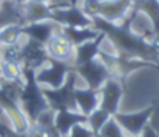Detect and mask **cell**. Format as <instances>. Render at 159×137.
<instances>
[{"mask_svg":"<svg viewBox=\"0 0 159 137\" xmlns=\"http://www.w3.org/2000/svg\"><path fill=\"white\" fill-rule=\"evenodd\" d=\"M133 15L134 9L131 8L128 15L119 23L108 22L101 17H93V28L105 36L116 54L128 59L145 60L159 66V36L148 40L134 33L131 29Z\"/></svg>","mask_w":159,"mask_h":137,"instance_id":"cell-1","label":"cell"},{"mask_svg":"<svg viewBox=\"0 0 159 137\" xmlns=\"http://www.w3.org/2000/svg\"><path fill=\"white\" fill-rule=\"evenodd\" d=\"M19 103L31 123L36 122L42 113L50 109L43 86L36 80V71L31 68L23 66V83L19 90Z\"/></svg>","mask_w":159,"mask_h":137,"instance_id":"cell-2","label":"cell"},{"mask_svg":"<svg viewBox=\"0 0 159 137\" xmlns=\"http://www.w3.org/2000/svg\"><path fill=\"white\" fill-rule=\"evenodd\" d=\"M79 6L88 17H101L108 22H122L133 8L131 0H80Z\"/></svg>","mask_w":159,"mask_h":137,"instance_id":"cell-3","label":"cell"},{"mask_svg":"<svg viewBox=\"0 0 159 137\" xmlns=\"http://www.w3.org/2000/svg\"><path fill=\"white\" fill-rule=\"evenodd\" d=\"M77 74L74 68L70 71L65 83L59 88H43V94L47 97V102L53 111L60 109H74L76 108V100H74V90L77 88Z\"/></svg>","mask_w":159,"mask_h":137,"instance_id":"cell-4","label":"cell"},{"mask_svg":"<svg viewBox=\"0 0 159 137\" xmlns=\"http://www.w3.org/2000/svg\"><path fill=\"white\" fill-rule=\"evenodd\" d=\"M71 69H73L71 63L50 59L45 66L36 71V80L39 82V85L45 88H59L65 83Z\"/></svg>","mask_w":159,"mask_h":137,"instance_id":"cell-5","label":"cell"},{"mask_svg":"<svg viewBox=\"0 0 159 137\" xmlns=\"http://www.w3.org/2000/svg\"><path fill=\"white\" fill-rule=\"evenodd\" d=\"M77 77H80L84 82H85V86L87 88H91V90H101V86L105 83L107 80L111 76L110 69L105 66V63L96 57L87 63H82V65H77V66H73Z\"/></svg>","mask_w":159,"mask_h":137,"instance_id":"cell-6","label":"cell"},{"mask_svg":"<svg viewBox=\"0 0 159 137\" xmlns=\"http://www.w3.org/2000/svg\"><path fill=\"white\" fill-rule=\"evenodd\" d=\"M51 20L56 22L59 26H73V28L93 26V19L88 17L79 5H66V6L51 8Z\"/></svg>","mask_w":159,"mask_h":137,"instance_id":"cell-7","label":"cell"},{"mask_svg":"<svg viewBox=\"0 0 159 137\" xmlns=\"http://www.w3.org/2000/svg\"><path fill=\"white\" fill-rule=\"evenodd\" d=\"M152 111H153V105H150V106H147L141 111H134V113H120V111H117L113 117L119 123V126L124 130L125 136L136 137L141 136L144 128L148 125L150 117H152Z\"/></svg>","mask_w":159,"mask_h":137,"instance_id":"cell-8","label":"cell"},{"mask_svg":"<svg viewBox=\"0 0 159 137\" xmlns=\"http://www.w3.org/2000/svg\"><path fill=\"white\" fill-rule=\"evenodd\" d=\"M19 45H20V60L25 68H31V69L37 71L42 66H45L47 62L50 60L45 45H42V43H37L23 36L20 39Z\"/></svg>","mask_w":159,"mask_h":137,"instance_id":"cell-9","label":"cell"},{"mask_svg":"<svg viewBox=\"0 0 159 137\" xmlns=\"http://www.w3.org/2000/svg\"><path fill=\"white\" fill-rule=\"evenodd\" d=\"M124 95V83L117 80L116 77H110L99 90V108L108 113L110 116H114L119 111V105Z\"/></svg>","mask_w":159,"mask_h":137,"instance_id":"cell-10","label":"cell"},{"mask_svg":"<svg viewBox=\"0 0 159 137\" xmlns=\"http://www.w3.org/2000/svg\"><path fill=\"white\" fill-rule=\"evenodd\" d=\"M45 49H47V54L50 59L66 62V63L73 65L74 45L68 40V37L62 33V29H57L50 37V40L45 43Z\"/></svg>","mask_w":159,"mask_h":137,"instance_id":"cell-11","label":"cell"},{"mask_svg":"<svg viewBox=\"0 0 159 137\" xmlns=\"http://www.w3.org/2000/svg\"><path fill=\"white\" fill-rule=\"evenodd\" d=\"M60 29V26L53 22V20H42V22H33V23H26L22 26V34L37 43L45 45L50 37L54 33Z\"/></svg>","mask_w":159,"mask_h":137,"instance_id":"cell-12","label":"cell"},{"mask_svg":"<svg viewBox=\"0 0 159 137\" xmlns=\"http://www.w3.org/2000/svg\"><path fill=\"white\" fill-rule=\"evenodd\" d=\"M77 123H87V116L74 109H60L54 111V126L60 137H66L70 130Z\"/></svg>","mask_w":159,"mask_h":137,"instance_id":"cell-13","label":"cell"},{"mask_svg":"<svg viewBox=\"0 0 159 137\" xmlns=\"http://www.w3.org/2000/svg\"><path fill=\"white\" fill-rule=\"evenodd\" d=\"M105 42V36L101 33L94 40H90V42H85L82 45L76 46L74 48V59H73V66H77V65H82V63H87L96 57H99V52H101V48Z\"/></svg>","mask_w":159,"mask_h":137,"instance_id":"cell-14","label":"cell"},{"mask_svg":"<svg viewBox=\"0 0 159 137\" xmlns=\"http://www.w3.org/2000/svg\"><path fill=\"white\" fill-rule=\"evenodd\" d=\"M74 100H76V108L79 113L84 116H90L96 108H99V90H91V88H76L74 90Z\"/></svg>","mask_w":159,"mask_h":137,"instance_id":"cell-15","label":"cell"},{"mask_svg":"<svg viewBox=\"0 0 159 137\" xmlns=\"http://www.w3.org/2000/svg\"><path fill=\"white\" fill-rule=\"evenodd\" d=\"M8 25H25L23 5H17L11 0L0 2V28Z\"/></svg>","mask_w":159,"mask_h":137,"instance_id":"cell-16","label":"cell"},{"mask_svg":"<svg viewBox=\"0 0 159 137\" xmlns=\"http://www.w3.org/2000/svg\"><path fill=\"white\" fill-rule=\"evenodd\" d=\"M133 9L144 14L152 23L153 33L159 36V0H136Z\"/></svg>","mask_w":159,"mask_h":137,"instance_id":"cell-17","label":"cell"},{"mask_svg":"<svg viewBox=\"0 0 159 137\" xmlns=\"http://www.w3.org/2000/svg\"><path fill=\"white\" fill-rule=\"evenodd\" d=\"M62 33L68 37V40L74 45V48L85 42H90V40H94L101 33L98 29H94L93 26H88V28H73V26H60Z\"/></svg>","mask_w":159,"mask_h":137,"instance_id":"cell-18","label":"cell"},{"mask_svg":"<svg viewBox=\"0 0 159 137\" xmlns=\"http://www.w3.org/2000/svg\"><path fill=\"white\" fill-rule=\"evenodd\" d=\"M23 19H25V25L33 23V22L51 20V8H50V5L34 3V2L28 0L23 5Z\"/></svg>","mask_w":159,"mask_h":137,"instance_id":"cell-19","label":"cell"},{"mask_svg":"<svg viewBox=\"0 0 159 137\" xmlns=\"http://www.w3.org/2000/svg\"><path fill=\"white\" fill-rule=\"evenodd\" d=\"M0 76L5 82L22 83L23 82V65L20 62H8L2 60L0 65Z\"/></svg>","mask_w":159,"mask_h":137,"instance_id":"cell-20","label":"cell"},{"mask_svg":"<svg viewBox=\"0 0 159 137\" xmlns=\"http://www.w3.org/2000/svg\"><path fill=\"white\" fill-rule=\"evenodd\" d=\"M22 37V25H8L0 28V46L17 45Z\"/></svg>","mask_w":159,"mask_h":137,"instance_id":"cell-21","label":"cell"},{"mask_svg":"<svg viewBox=\"0 0 159 137\" xmlns=\"http://www.w3.org/2000/svg\"><path fill=\"white\" fill-rule=\"evenodd\" d=\"M110 117H111V116H110L108 113H105L104 109L96 108L90 116H87V125H88L94 133H99V130L104 126V123H105Z\"/></svg>","mask_w":159,"mask_h":137,"instance_id":"cell-22","label":"cell"},{"mask_svg":"<svg viewBox=\"0 0 159 137\" xmlns=\"http://www.w3.org/2000/svg\"><path fill=\"white\" fill-rule=\"evenodd\" d=\"M99 134L102 137H125L124 130L119 126V123L114 120L113 116L107 120L105 123H104V126L99 130Z\"/></svg>","mask_w":159,"mask_h":137,"instance_id":"cell-23","label":"cell"},{"mask_svg":"<svg viewBox=\"0 0 159 137\" xmlns=\"http://www.w3.org/2000/svg\"><path fill=\"white\" fill-rule=\"evenodd\" d=\"M93 136H94V131L87 123H77V125H74L70 130L66 137H93Z\"/></svg>","mask_w":159,"mask_h":137,"instance_id":"cell-24","label":"cell"},{"mask_svg":"<svg viewBox=\"0 0 159 137\" xmlns=\"http://www.w3.org/2000/svg\"><path fill=\"white\" fill-rule=\"evenodd\" d=\"M148 125L155 130V133L159 137V103H153V111H152V117H150V122Z\"/></svg>","mask_w":159,"mask_h":137,"instance_id":"cell-25","label":"cell"},{"mask_svg":"<svg viewBox=\"0 0 159 137\" xmlns=\"http://www.w3.org/2000/svg\"><path fill=\"white\" fill-rule=\"evenodd\" d=\"M141 137H158V134L155 133V130H153L150 125H147V126L144 128V131L141 133Z\"/></svg>","mask_w":159,"mask_h":137,"instance_id":"cell-26","label":"cell"},{"mask_svg":"<svg viewBox=\"0 0 159 137\" xmlns=\"http://www.w3.org/2000/svg\"><path fill=\"white\" fill-rule=\"evenodd\" d=\"M5 137H28L26 133H16L12 130H8V133L5 134Z\"/></svg>","mask_w":159,"mask_h":137,"instance_id":"cell-27","label":"cell"},{"mask_svg":"<svg viewBox=\"0 0 159 137\" xmlns=\"http://www.w3.org/2000/svg\"><path fill=\"white\" fill-rule=\"evenodd\" d=\"M8 130H9V128H8V126H6V125L2 122V120H0V137H5V134L8 133Z\"/></svg>","mask_w":159,"mask_h":137,"instance_id":"cell-28","label":"cell"},{"mask_svg":"<svg viewBox=\"0 0 159 137\" xmlns=\"http://www.w3.org/2000/svg\"><path fill=\"white\" fill-rule=\"evenodd\" d=\"M30 2H34V3H43V5H51L54 0H30Z\"/></svg>","mask_w":159,"mask_h":137,"instance_id":"cell-29","label":"cell"},{"mask_svg":"<svg viewBox=\"0 0 159 137\" xmlns=\"http://www.w3.org/2000/svg\"><path fill=\"white\" fill-rule=\"evenodd\" d=\"M68 5H79L80 3V0H65Z\"/></svg>","mask_w":159,"mask_h":137,"instance_id":"cell-30","label":"cell"},{"mask_svg":"<svg viewBox=\"0 0 159 137\" xmlns=\"http://www.w3.org/2000/svg\"><path fill=\"white\" fill-rule=\"evenodd\" d=\"M11 2H14V3H17V5H25L28 0H11Z\"/></svg>","mask_w":159,"mask_h":137,"instance_id":"cell-31","label":"cell"},{"mask_svg":"<svg viewBox=\"0 0 159 137\" xmlns=\"http://www.w3.org/2000/svg\"><path fill=\"white\" fill-rule=\"evenodd\" d=\"M2 85H3V79H2V76H0V91H2Z\"/></svg>","mask_w":159,"mask_h":137,"instance_id":"cell-32","label":"cell"},{"mask_svg":"<svg viewBox=\"0 0 159 137\" xmlns=\"http://www.w3.org/2000/svg\"><path fill=\"white\" fill-rule=\"evenodd\" d=\"M93 137H102V136H101L99 133H94V136H93Z\"/></svg>","mask_w":159,"mask_h":137,"instance_id":"cell-33","label":"cell"},{"mask_svg":"<svg viewBox=\"0 0 159 137\" xmlns=\"http://www.w3.org/2000/svg\"><path fill=\"white\" fill-rule=\"evenodd\" d=\"M0 65H2V55H0Z\"/></svg>","mask_w":159,"mask_h":137,"instance_id":"cell-34","label":"cell"},{"mask_svg":"<svg viewBox=\"0 0 159 137\" xmlns=\"http://www.w3.org/2000/svg\"><path fill=\"white\" fill-rule=\"evenodd\" d=\"M125 137H130V136H125ZM136 137H141V136H136Z\"/></svg>","mask_w":159,"mask_h":137,"instance_id":"cell-35","label":"cell"},{"mask_svg":"<svg viewBox=\"0 0 159 137\" xmlns=\"http://www.w3.org/2000/svg\"><path fill=\"white\" fill-rule=\"evenodd\" d=\"M158 71H159V68H158Z\"/></svg>","mask_w":159,"mask_h":137,"instance_id":"cell-36","label":"cell"},{"mask_svg":"<svg viewBox=\"0 0 159 137\" xmlns=\"http://www.w3.org/2000/svg\"><path fill=\"white\" fill-rule=\"evenodd\" d=\"M0 2H2V0H0Z\"/></svg>","mask_w":159,"mask_h":137,"instance_id":"cell-37","label":"cell"}]
</instances>
